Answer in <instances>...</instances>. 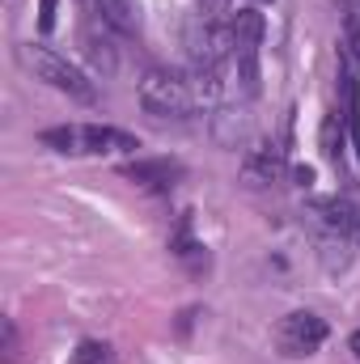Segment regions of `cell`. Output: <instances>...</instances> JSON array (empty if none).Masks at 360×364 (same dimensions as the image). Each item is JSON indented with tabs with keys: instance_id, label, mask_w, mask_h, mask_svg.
<instances>
[{
	"instance_id": "obj_1",
	"label": "cell",
	"mask_w": 360,
	"mask_h": 364,
	"mask_svg": "<svg viewBox=\"0 0 360 364\" xmlns=\"http://www.w3.org/2000/svg\"><path fill=\"white\" fill-rule=\"evenodd\" d=\"M47 149L64 153V157H106V153H136L140 140L123 127H106V123H68V127H47L38 136Z\"/></svg>"
},
{
	"instance_id": "obj_2",
	"label": "cell",
	"mask_w": 360,
	"mask_h": 364,
	"mask_svg": "<svg viewBox=\"0 0 360 364\" xmlns=\"http://www.w3.org/2000/svg\"><path fill=\"white\" fill-rule=\"evenodd\" d=\"M140 106L149 110V114H157V119H186V114H195L203 102H199V90H195V81H191V73H170V68H149L144 77H140Z\"/></svg>"
},
{
	"instance_id": "obj_3",
	"label": "cell",
	"mask_w": 360,
	"mask_h": 364,
	"mask_svg": "<svg viewBox=\"0 0 360 364\" xmlns=\"http://www.w3.org/2000/svg\"><path fill=\"white\" fill-rule=\"evenodd\" d=\"M17 60H21L26 73H34V77L47 81L51 90L68 93V97H77V102H97V90H93L90 77H85L77 64H68L64 55H55L51 47H43V43H21V47H17Z\"/></svg>"
},
{
	"instance_id": "obj_4",
	"label": "cell",
	"mask_w": 360,
	"mask_h": 364,
	"mask_svg": "<svg viewBox=\"0 0 360 364\" xmlns=\"http://www.w3.org/2000/svg\"><path fill=\"white\" fill-rule=\"evenodd\" d=\"M275 343H280V352L292 356V360L314 356V352L327 343V322H322L318 314H309V309H297V314H288V318L280 322Z\"/></svg>"
},
{
	"instance_id": "obj_5",
	"label": "cell",
	"mask_w": 360,
	"mask_h": 364,
	"mask_svg": "<svg viewBox=\"0 0 360 364\" xmlns=\"http://www.w3.org/2000/svg\"><path fill=\"white\" fill-rule=\"evenodd\" d=\"M314 212L322 216V225L331 233H344V237H356L360 233V203L348 195H331V199H314Z\"/></svg>"
},
{
	"instance_id": "obj_6",
	"label": "cell",
	"mask_w": 360,
	"mask_h": 364,
	"mask_svg": "<svg viewBox=\"0 0 360 364\" xmlns=\"http://www.w3.org/2000/svg\"><path fill=\"white\" fill-rule=\"evenodd\" d=\"M123 178L140 182V186H149V191H170V186L182 178V166H179V161H170V157L136 161V166H123Z\"/></svg>"
},
{
	"instance_id": "obj_7",
	"label": "cell",
	"mask_w": 360,
	"mask_h": 364,
	"mask_svg": "<svg viewBox=\"0 0 360 364\" xmlns=\"http://www.w3.org/2000/svg\"><path fill=\"white\" fill-rule=\"evenodd\" d=\"M284 174V149H275V144H259L250 157H246V182H255V186H271V182H280Z\"/></svg>"
},
{
	"instance_id": "obj_8",
	"label": "cell",
	"mask_w": 360,
	"mask_h": 364,
	"mask_svg": "<svg viewBox=\"0 0 360 364\" xmlns=\"http://www.w3.org/2000/svg\"><path fill=\"white\" fill-rule=\"evenodd\" d=\"M68 364H115V352H110V343H102V339H81Z\"/></svg>"
},
{
	"instance_id": "obj_9",
	"label": "cell",
	"mask_w": 360,
	"mask_h": 364,
	"mask_svg": "<svg viewBox=\"0 0 360 364\" xmlns=\"http://www.w3.org/2000/svg\"><path fill=\"white\" fill-rule=\"evenodd\" d=\"M17 356V326L4 318V360H13Z\"/></svg>"
},
{
	"instance_id": "obj_10",
	"label": "cell",
	"mask_w": 360,
	"mask_h": 364,
	"mask_svg": "<svg viewBox=\"0 0 360 364\" xmlns=\"http://www.w3.org/2000/svg\"><path fill=\"white\" fill-rule=\"evenodd\" d=\"M55 26V0H43V9H38V30L47 34Z\"/></svg>"
},
{
	"instance_id": "obj_11",
	"label": "cell",
	"mask_w": 360,
	"mask_h": 364,
	"mask_svg": "<svg viewBox=\"0 0 360 364\" xmlns=\"http://www.w3.org/2000/svg\"><path fill=\"white\" fill-rule=\"evenodd\" d=\"M348 348H352V356L360 360V331H352V339H348Z\"/></svg>"
},
{
	"instance_id": "obj_12",
	"label": "cell",
	"mask_w": 360,
	"mask_h": 364,
	"mask_svg": "<svg viewBox=\"0 0 360 364\" xmlns=\"http://www.w3.org/2000/svg\"><path fill=\"white\" fill-rule=\"evenodd\" d=\"M344 4V13H360V0H339Z\"/></svg>"
},
{
	"instance_id": "obj_13",
	"label": "cell",
	"mask_w": 360,
	"mask_h": 364,
	"mask_svg": "<svg viewBox=\"0 0 360 364\" xmlns=\"http://www.w3.org/2000/svg\"><path fill=\"white\" fill-rule=\"evenodd\" d=\"M81 4H85V9H90V13H97V0H81Z\"/></svg>"
},
{
	"instance_id": "obj_14",
	"label": "cell",
	"mask_w": 360,
	"mask_h": 364,
	"mask_svg": "<svg viewBox=\"0 0 360 364\" xmlns=\"http://www.w3.org/2000/svg\"><path fill=\"white\" fill-rule=\"evenodd\" d=\"M255 4H268V0H255Z\"/></svg>"
},
{
	"instance_id": "obj_15",
	"label": "cell",
	"mask_w": 360,
	"mask_h": 364,
	"mask_svg": "<svg viewBox=\"0 0 360 364\" xmlns=\"http://www.w3.org/2000/svg\"><path fill=\"white\" fill-rule=\"evenodd\" d=\"M356 237H360V233H356Z\"/></svg>"
}]
</instances>
